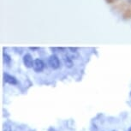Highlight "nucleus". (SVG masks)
<instances>
[{
	"mask_svg": "<svg viewBox=\"0 0 131 131\" xmlns=\"http://www.w3.org/2000/svg\"><path fill=\"white\" fill-rule=\"evenodd\" d=\"M120 1V0H106L108 4H114V3H117V2Z\"/></svg>",
	"mask_w": 131,
	"mask_h": 131,
	"instance_id": "1a4fd4ad",
	"label": "nucleus"
},
{
	"mask_svg": "<svg viewBox=\"0 0 131 131\" xmlns=\"http://www.w3.org/2000/svg\"><path fill=\"white\" fill-rule=\"evenodd\" d=\"M47 64L51 70H58L61 68L62 62L60 58L57 55V54L53 53L48 57L47 58Z\"/></svg>",
	"mask_w": 131,
	"mask_h": 131,
	"instance_id": "f257e3e1",
	"label": "nucleus"
},
{
	"mask_svg": "<svg viewBox=\"0 0 131 131\" xmlns=\"http://www.w3.org/2000/svg\"><path fill=\"white\" fill-rule=\"evenodd\" d=\"M23 62L24 66H25L27 69H33L34 63V59L30 53L24 54L23 58Z\"/></svg>",
	"mask_w": 131,
	"mask_h": 131,
	"instance_id": "7ed1b4c3",
	"label": "nucleus"
},
{
	"mask_svg": "<svg viewBox=\"0 0 131 131\" xmlns=\"http://www.w3.org/2000/svg\"><path fill=\"white\" fill-rule=\"evenodd\" d=\"M63 61L64 65H65V67L67 69H71V68L74 67L73 58H71L70 55L69 53L63 54Z\"/></svg>",
	"mask_w": 131,
	"mask_h": 131,
	"instance_id": "39448f33",
	"label": "nucleus"
},
{
	"mask_svg": "<svg viewBox=\"0 0 131 131\" xmlns=\"http://www.w3.org/2000/svg\"><path fill=\"white\" fill-rule=\"evenodd\" d=\"M3 59H4V63L5 64L6 66H9L11 65V63H12V58H11V56L9 55L8 52L6 51H4L3 52Z\"/></svg>",
	"mask_w": 131,
	"mask_h": 131,
	"instance_id": "423d86ee",
	"label": "nucleus"
},
{
	"mask_svg": "<svg viewBox=\"0 0 131 131\" xmlns=\"http://www.w3.org/2000/svg\"><path fill=\"white\" fill-rule=\"evenodd\" d=\"M28 49L31 51H39L40 48H39V47H28Z\"/></svg>",
	"mask_w": 131,
	"mask_h": 131,
	"instance_id": "9d476101",
	"label": "nucleus"
},
{
	"mask_svg": "<svg viewBox=\"0 0 131 131\" xmlns=\"http://www.w3.org/2000/svg\"><path fill=\"white\" fill-rule=\"evenodd\" d=\"M128 131H131V127H130L129 128H128Z\"/></svg>",
	"mask_w": 131,
	"mask_h": 131,
	"instance_id": "f8f14e48",
	"label": "nucleus"
},
{
	"mask_svg": "<svg viewBox=\"0 0 131 131\" xmlns=\"http://www.w3.org/2000/svg\"><path fill=\"white\" fill-rule=\"evenodd\" d=\"M126 1H127L128 4H131V0H126Z\"/></svg>",
	"mask_w": 131,
	"mask_h": 131,
	"instance_id": "9b49d317",
	"label": "nucleus"
},
{
	"mask_svg": "<svg viewBox=\"0 0 131 131\" xmlns=\"http://www.w3.org/2000/svg\"><path fill=\"white\" fill-rule=\"evenodd\" d=\"M4 82L9 84V85H12V86H16L18 84V80L16 76L10 75V74L7 73V72H4Z\"/></svg>",
	"mask_w": 131,
	"mask_h": 131,
	"instance_id": "20e7f679",
	"label": "nucleus"
},
{
	"mask_svg": "<svg viewBox=\"0 0 131 131\" xmlns=\"http://www.w3.org/2000/svg\"><path fill=\"white\" fill-rule=\"evenodd\" d=\"M112 131H117V130H112Z\"/></svg>",
	"mask_w": 131,
	"mask_h": 131,
	"instance_id": "ddd939ff",
	"label": "nucleus"
},
{
	"mask_svg": "<svg viewBox=\"0 0 131 131\" xmlns=\"http://www.w3.org/2000/svg\"><path fill=\"white\" fill-rule=\"evenodd\" d=\"M68 50L70 51V52H73V53H77L79 51L78 47H69Z\"/></svg>",
	"mask_w": 131,
	"mask_h": 131,
	"instance_id": "6e6552de",
	"label": "nucleus"
},
{
	"mask_svg": "<svg viewBox=\"0 0 131 131\" xmlns=\"http://www.w3.org/2000/svg\"><path fill=\"white\" fill-rule=\"evenodd\" d=\"M50 50L54 53H58V52H63L67 50V48L64 47H50Z\"/></svg>",
	"mask_w": 131,
	"mask_h": 131,
	"instance_id": "0eeeda50",
	"label": "nucleus"
},
{
	"mask_svg": "<svg viewBox=\"0 0 131 131\" xmlns=\"http://www.w3.org/2000/svg\"><path fill=\"white\" fill-rule=\"evenodd\" d=\"M46 63L44 62L43 59L41 58H35L34 59V63L33 70L35 73H41L45 70L46 69Z\"/></svg>",
	"mask_w": 131,
	"mask_h": 131,
	"instance_id": "f03ea898",
	"label": "nucleus"
}]
</instances>
